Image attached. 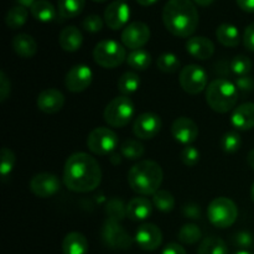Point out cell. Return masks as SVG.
<instances>
[{"label":"cell","mask_w":254,"mask_h":254,"mask_svg":"<svg viewBox=\"0 0 254 254\" xmlns=\"http://www.w3.org/2000/svg\"><path fill=\"white\" fill-rule=\"evenodd\" d=\"M126 46L114 40H102L94 46L93 59L103 68H116L127 61Z\"/></svg>","instance_id":"cell-6"},{"label":"cell","mask_w":254,"mask_h":254,"mask_svg":"<svg viewBox=\"0 0 254 254\" xmlns=\"http://www.w3.org/2000/svg\"><path fill=\"white\" fill-rule=\"evenodd\" d=\"M62 178L68 190L87 193L101 185L102 169L98 161L89 154L74 153L64 163Z\"/></svg>","instance_id":"cell-1"},{"label":"cell","mask_w":254,"mask_h":254,"mask_svg":"<svg viewBox=\"0 0 254 254\" xmlns=\"http://www.w3.org/2000/svg\"><path fill=\"white\" fill-rule=\"evenodd\" d=\"M127 64L136 71H145L151 64V55L144 49L133 50L127 56Z\"/></svg>","instance_id":"cell-28"},{"label":"cell","mask_w":254,"mask_h":254,"mask_svg":"<svg viewBox=\"0 0 254 254\" xmlns=\"http://www.w3.org/2000/svg\"><path fill=\"white\" fill-rule=\"evenodd\" d=\"M238 89L233 82L217 78L206 88V102L212 111L217 113H228L235 108L238 101Z\"/></svg>","instance_id":"cell-4"},{"label":"cell","mask_w":254,"mask_h":254,"mask_svg":"<svg viewBox=\"0 0 254 254\" xmlns=\"http://www.w3.org/2000/svg\"><path fill=\"white\" fill-rule=\"evenodd\" d=\"M103 19H102L99 15L92 14L88 15V16L84 17V20L82 21V26L86 31L92 32V34H96V32H99L102 29H103Z\"/></svg>","instance_id":"cell-41"},{"label":"cell","mask_w":254,"mask_h":254,"mask_svg":"<svg viewBox=\"0 0 254 254\" xmlns=\"http://www.w3.org/2000/svg\"><path fill=\"white\" fill-rule=\"evenodd\" d=\"M233 254H252V253L248 252V251H246V250H241V251H238V252H236Z\"/></svg>","instance_id":"cell-53"},{"label":"cell","mask_w":254,"mask_h":254,"mask_svg":"<svg viewBox=\"0 0 254 254\" xmlns=\"http://www.w3.org/2000/svg\"><path fill=\"white\" fill-rule=\"evenodd\" d=\"M156 64H158V68L164 73H174V72L179 71L181 66L180 60L171 52H165V54L160 55Z\"/></svg>","instance_id":"cell-35"},{"label":"cell","mask_w":254,"mask_h":254,"mask_svg":"<svg viewBox=\"0 0 254 254\" xmlns=\"http://www.w3.org/2000/svg\"><path fill=\"white\" fill-rule=\"evenodd\" d=\"M231 123L238 130H251L254 128V103H243L235 108Z\"/></svg>","instance_id":"cell-20"},{"label":"cell","mask_w":254,"mask_h":254,"mask_svg":"<svg viewBox=\"0 0 254 254\" xmlns=\"http://www.w3.org/2000/svg\"><path fill=\"white\" fill-rule=\"evenodd\" d=\"M88 241L83 233L69 232L62 241V253L64 254H87Z\"/></svg>","instance_id":"cell-23"},{"label":"cell","mask_w":254,"mask_h":254,"mask_svg":"<svg viewBox=\"0 0 254 254\" xmlns=\"http://www.w3.org/2000/svg\"><path fill=\"white\" fill-rule=\"evenodd\" d=\"M15 154L12 153L11 149L9 148H2L1 154H0V174H1L2 180L10 175L15 166Z\"/></svg>","instance_id":"cell-37"},{"label":"cell","mask_w":254,"mask_h":254,"mask_svg":"<svg viewBox=\"0 0 254 254\" xmlns=\"http://www.w3.org/2000/svg\"><path fill=\"white\" fill-rule=\"evenodd\" d=\"M134 104L128 96H119L112 99L104 109V121L113 128H123L134 117Z\"/></svg>","instance_id":"cell-7"},{"label":"cell","mask_w":254,"mask_h":254,"mask_svg":"<svg viewBox=\"0 0 254 254\" xmlns=\"http://www.w3.org/2000/svg\"><path fill=\"white\" fill-rule=\"evenodd\" d=\"M93 72L87 64H76L72 67L64 77V86L69 92L79 93L91 86Z\"/></svg>","instance_id":"cell-13"},{"label":"cell","mask_w":254,"mask_h":254,"mask_svg":"<svg viewBox=\"0 0 254 254\" xmlns=\"http://www.w3.org/2000/svg\"><path fill=\"white\" fill-rule=\"evenodd\" d=\"M233 242L236 246H240L242 248H250L253 245V237L250 232L246 231H241V232L236 233L233 237Z\"/></svg>","instance_id":"cell-42"},{"label":"cell","mask_w":254,"mask_h":254,"mask_svg":"<svg viewBox=\"0 0 254 254\" xmlns=\"http://www.w3.org/2000/svg\"><path fill=\"white\" fill-rule=\"evenodd\" d=\"M121 39L124 46L131 51L143 49L150 40V29L144 22L134 21L124 27Z\"/></svg>","instance_id":"cell-11"},{"label":"cell","mask_w":254,"mask_h":254,"mask_svg":"<svg viewBox=\"0 0 254 254\" xmlns=\"http://www.w3.org/2000/svg\"><path fill=\"white\" fill-rule=\"evenodd\" d=\"M186 51L196 60H205L211 59L215 54V45L210 39L203 36L190 37L186 41Z\"/></svg>","instance_id":"cell-19"},{"label":"cell","mask_w":254,"mask_h":254,"mask_svg":"<svg viewBox=\"0 0 254 254\" xmlns=\"http://www.w3.org/2000/svg\"><path fill=\"white\" fill-rule=\"evenodd\" d=\"M27 17H29V11L26 7L16 5L7 11L6 16H5V24L9 29L17 30L26 24Z\"/></svg>","instance_id":"cell-27"},{"label":"cell","mask_w":254,"mask_h":254,"mask_svg":"<svg viewBox=\"0 0 254 254\" xmlns=\"http://www.w3.org/2000/svg\"><path fill=\"white\" fill-rule=\"evenodd\" d=\"M118 146V135L106 127L94 128L87 138V148L96 155H108Z\"/></svg>","instance_id":"cell-8"},{"label":"cell","mask_w":254,"mask_h":254,"mask_svg":"<svg viewBox=\"0 0 254 254\" xmlns=\"http://www.w3.org/2000/svg\"><path fill=\"white\" fill-rule=\"evenodd\" d=\"M164 173L156 161L141 160L131 166L128 173L129 186L134 192L141 196L154 195L160 190Z\"/></svg>","instance_id":"cell-3"},{"label":"cell","mask_w":254,"mask_h":254,"mask_svg":"<svg viewBox=\"0 0 254 254\" xmlns=\"http://www.w3.org/2000/svg\"><path fill=\"white\" fill-rule=\"evenodd\" d=\"M121 153L128 160H139L140 158H143L145 149L139 140L128 139L121 144Z\"/></svg>","instance_id":"cell-32"},{"label":"cell","mask_w":254,"mask_h":254,"mask_svg":"<svg viewBox=\"0 0 254 254\" xmlns=\"http://www.w3.org/2000/svg\"><path fill=\"white\" fill-rule=\"evenodd\" d=\"M252 61L250 57L245 56V55H238L235 59L231 61V69L235 74L240 76H247L251 71H252Z\"/></svg>","instance_id":"cell-38"},{"label":"cell","mask_w":254,"mask_h":254,"mask_svg":"<svg viewBox=\"0 0 254 254\" xmlns=\"http://www.w3.org/2000/svg\"><path fill=\"white\" fill-rule=\"evenodd\" d=\"M83 35L76 26H67L60 32L59 44L66 52H76L81 49Z\"/></svg>","instance_id":"cell-22"},{"label":"cell","mask_w":254,"mask_h":254,"mask_svg":"<svg viewBox=\"0 0 254 254\" xmlns=\"http://www.w3.org/2000/svg\"><path fill=\"white\" fill-rule=\"evenodd\" d=\"M180 160L186 166H195L200 161V151L192 145H185L180 153Z\"/></svg>","instance_id":"cell-40"},{"label":"cell","mask_w":254,"mask_h":254,"mask_svg":"<svg viewBox=\"0 0 254 254\" xmlns=\"http://www.w3.org/2000/svg\"><path fill=\"white\" fill-rule=\"evenodd\" d=\"M86 0H59V14L64 19H73L78 16L84 9Z\"/></svg>","instance_id":"cell-29"},{"label":"cell","mask_w":254,"mask_h":254,"mask_svg":"<svg viewBox=\"0 0 254 254\" xmlns=\"http://www.w3.org/2000/svg\"><path fill=\"white\" fill-rule=\"evenodd\" d=\"M243 44L246 49L254 52V22L246 27L245 34H243Z\"/></svg>","instance_id":"cell-46"},{"label":"cell","mask_w":254,"mask_h":254,"mask_svg":"<svg viewBox=\"0 0 254 254\" xmlns=\"http://www.w3.org/2000/svg\"><path fill=\"white\" fill-rule=\"evenodd\" d=\"M153 212V202L146 197H134L127 205V217L131 221H144Z\"/></svg>","instance_id":"cell-21"},{"label":"cell","mask_w":254,"mask_h":254,"mask_svg":"<svg viewBox=\"0 0 254 254\" xmlns=\"http://www.w3.org/2000/svg\"><path fill=\"white\" fill-rule=\"evenodd\" d=\"M61 189V181L56 175L50 173H40L30 180V190L36 197L47 198L56 195Z\"/></svg>","instance_id":"cell-12"},{"label":"cell","mask_w":254,"mask_h":254,"mask_svg":"<svg viewBox=\"0 0 254 254\" xmlns=\"http://www.w3.org/2000/svg\"><path fill=\"white\" fill-rule=\"evenodd\" d=\"M15 1H16L17 5H20V6H24L26 7V9L30 7V9H31L32 5H34L37 0H15Z\"/></svg>","instance_id":"cell-49"},{"label":"cell","mask_w":254,"mask_h":254,"mask_svg":"<svg viewBox=\"0 0 254 254\" xmlns=\"http://www.w3.org/2000/svg\"><path fill=\"white\" fill-rule=\"evenodd\" d=\"M218 42L225 47H237L241 42V35L237 27L232 24H221L216 30Z\"/></svg>","instance_id":"cell-25"},{"label":"cell","mask_w":254,"mask_h":254,"mask_svg":"<svg viewBox=\"0 0 254 254\" xmlns=\"http://www.w3.org/2000/svg\"><path fill=\"white\" fill-rule=\"evenodd\" d=\"M183 213L185 217L190 220H200L201 218V208L196 203H186L183 207Z\"/></svg>","instance_id":"cell-44"},{"label":"cell","mask_w":254,"mask_h":254,"mask_svg":"<svg viewBox=\"0 0 254 254\" xmlns=\"http://www.w3.org/2000/svg\"><path fill=\"white\" fill-rule=\"evenodd\" d=\"M241 144H242L241 135L236 131H227L221 139V148L225 153L228 154L236 153L237 150H240Z\"/></svg>","instance_id":"cell-39"},{"label":"cell","mask_w":254,"mask_h":254,"mask_svg":"<svg viewBox=\"0 0 254 254\" xmlns=\"http://www.w3.org/2000/svg\"><path fill=\"white\" fill-rule=\"evenodd\" d=\"M37 108L46 114L59 113L64 106V96L56 88H46L37 97Z\"/></svg>","instance_id":"cell-18"},{"label":"cell","mask_w":254,"mask_h":254,"mask_svg":"<svg viewBox=\"0 0 254 254\" xmlns=\"http://www.w3.org/2000/svg\"><path fill=\"white\" fill-rule=\"evenodd\" d=\"M238 6L246 12H254V0H236Z\"/></svg>","instance_id":"cell-48"},{"label":"cell","mask_w":254,"mask_h":254,"mask_svg":"<svg viewBox=\"0 0 254 254\" xmlns=\"http://www.w3.org/2000/svg\"><path fill=\"white\" fill-rule=\"evenodd\" d=\"M93 1H96V2H103V1H107V0H93Z\"/></svg>","instance_id":"cell-55"},{"label":"cell","mask_w":254,"mask_h":254,"mask_svg":"<svg viewBox=\"0 0 254 254\" xmlns=\"http://www.w3.org/2000/svg\"><path fill=\"white\" fill-rule=\"evenodd\" d=\"M171 134L176 141L185 145H190L197 139L198 127L192 119L188 117H179L171 126Z\"/></svg>","instance_id":"cell-17"},{"label":"cell","mask_w":254,"mask_h":254,"mask_svg":"<svg viewBox=\"0 0 254 254\" xmlns=\"http://www.w3.org/2000/svg\"><path fill=\"white\" fill-rule=\"evenodd\" d=\"M161 129V119L158 114L146 113L140 114L136 117L133 124V133L136 138L148 140V139L155 138Z\"/></svg>","instance_id":"cell-14"},{"label":"cell","mask_w":254,"mask_h":254,"mask_svg":"<svg viewBox=\"0 0 254 254\" xmlns=\"http://www.w3.org/2000/svg\"><path fill=\"white\" fill-rule=\"evenodd\" d=\"M247 163H248V165H250L251 168H252L253 170H254V149H252V150H251L250 153H248Z\"/></svg>","instance_id":"cell-50"},{"label":"cell","mask_w":254,"mask_h":254,"mask_svg":"<svg viewBox=\"0 0 254 254\" xmlns=\"http://www.w3.org/2000/svg\"><path fill=\"white\" fill-rule=\"evenodd\" d=\"M106 213L108 216V220L121 222L124 220V217H127V205H124L123 201L119 198H112L107 203Z\"/></svg>","instance_id":"cell-36"},{"label":"cell","mask_w":254,"mask_h":254,"mask_svg":"<svg viewBox=\"0 0 254 254\" xmlns=\"http://www.w3.org/2000/svg\"><path fill=\"white\" fill-rule=\"evenodd\" d=\"M102 240L112 250L126 251L133 246L134 240L131 236L116 221L107 220L102 227Z\"/></svg>","instance_id":"cell-10"},{"label":"cell","mask_w":254,"mask_h":254,"mask_svg":"<svg viewBox=\"0 0 254 254\" xmlns=\"http://www.w3.org/2000/svg\"><path fill=\"white\" fill-rule=\"evenodd\" d=\"M156 1H159V0H136V2L141 6H150V5L155 4Z\"/></svg>","instance_id":"cell-51"},{"label":"cell","mask_w":254,"mask_h":254,"mask_svg":"<svg viewBox=\"0 0 254 254\" xmlns=\"http://www.w3.org/2000/svg\"><path fill=\"white\" fill-rule=\"evenodd\" d=\"M207 217L211 225L225 230L231 227L237 221V205L228 197H216L210 202L207 207Z\"/></svg>","instance_id":"cell-5"},{"label":"cell","mask_w":254,"mask_h":254,"mask_svg":"<svg viewBox=\"0 0 254 254\" xmlns=\"http://www.w3.org/2000/svg\"><path fill=\"white\" fill-rule=\"evenodd\" d=\"M161 254H188V253H186L185 248H184L183 246L179 245V243L171 242L164 247V250L161 251Z\"/></svg>","instance_id":"cell-47"},{"label":"cell","mask_w":254,"mask_h":254,"mask_svg":"<svg viewBox=\"0 0 254 254\" xmlns=\"http://www.w3.org/2000/svg\"><path fill=\"white\" fill-rule=\"evenodd\" d=\"M10 79L5 74V72H0V101L4 103L10 94Z\"/></svg>","instance_id":"cell-45"},{"label":"cell","mask_w":254,"mask_h":254,"mask_svg":"<svg viewBox=\"0 0 254 254\" xmlns=\"http://www.w3.org/2000/svg\"><path fill=\"white\" fill-rule=\"evenodd\" d=\"M153 205L161 212H170L175 207V197L168 190H159L153 195Z\"/></svg>","instance_id":"cell-33"},{"label":"cell","mask_w":254,"mask_h":254,"mask_svg":"<svg viewBox=\"0 0 254 254\" xmlns=\"http://www.w3.org/2000/svg\"><path fill=\"white\" fill-rule=\"evenodd\" d=\"M134 241L143 251L153 252L158 250L163 243V233L160 228L154 223H143L136 230Z\"/></svg>","instance_id":"cell-15"},{"label":"cell","mask_w":254,"mask_h":254,"mask_svg":"<svg viewBox=\"0 0 254 254\" xmlns=\"http://www.w3.org/2000/svg\"><path fill=\"white\" fill-rule=\"evenodd\" d=\"M197 254H228V247L221 238L207 237L198 246Z\"/></svg>","instance_id":"cell-30"},{"label":"cell","mask_w":254,"mask_h":254,"mask_svg":"<svg viewBox=\"0 0 254 254\" xmlns=\"http://www.w3.org/2000/svg\"><path fill=\"white\" fill-rule=\"evenodd\" d=\"M11 46L17 56L22 59H31L37 52V42L27 34H19L12 39Z\"/></svg>","instance_id":"cell-24"},{"label":"cell","mask_w":254,"mask_h":254,"mask_svg":"<svg viewBox=\"0 0 254 254\" xmlns=\"http://www.w3.org/2000/svg\"><path fill=\"white\" fill-rule=\"evenodd\" d=\"M130 17V7L127 2L116 1L111 2L104 10V22L112 30H119L127 25Z\"/></svg>","instance_id":"cell-16"},{"label":"cell","mask_w":254,"mask_h":254,"mask_svg":"<svg viewBox=\"0 0 254 254\" xmlns=\"http://www.w3.org/2000/svg\"><path fill=\"white\" fill-rule=\"evenodd\" d=\"M201 230L195 223H186L179 231V241L185 245H195L201 240Z\"/></svg>","instance_id":"cell-34"},{"label":"cell","mask_w":254,"mask_h":254,"mask_svg":"<svg viewBox=\"0 0 254 254\" xmlns=\"http://www.w3.org/2000/svg\"><path fill=\"white\" fill-rule=\"evenodd\" d=\"M119 1H123V2H127V0H119Z\"/></svg>","instance_id":"cell-56"},{"label":"cell","mask_w":254,"mask_h":254,"mask_svg":"<svg viewBox=\"0 0 254 254\" xmlns=\"http://www.w3.org/2000/svg\"><path fill=\"white\" fill-rule=\"evenodd\" d=\"M235 84L236 87H237L238 91L247 93V92L253 91L254 79L251 76H248V74L247 76H240L237 79H236Z\"/></svg>","instance_id":"cell-43"},{"label":"cell","mask_w":254,"mask_h":254,"mask_svg":"<svg viewBox=\"0 0 254 254\" xmlns=\"http://www.w3.org/2000/svg\"><path fill=\"white\" fill-rule=\"evenodd\" d=\"M179 82L186 93L195 96L207 88V72L198 64H188L181 68Z\"/></svg>","instance_id":"cell-9"},{"label":"cell","mask_w":254,"mask_h":254,"mask_svg":"<svg viewBox=\"0 0 254 254\" xmlns=\"http://www.w3.org/2000/svg\"><path fill=\"white\" fill-rule=\"evenodd\" d=\"M213 1H215V0H193V2L200 5V6H210Z\"/></svg>","instance_id":"cell-52"},{"label":"cell","mask_w":254,"mask_h":254,"mask_svg":"<svg viewBox=\"0 0 254 254\" xmlns=\"http://www.w3.org/2000/svg\"><path fill=\"white\" fill-rule=\"evenodd\" d=\"M198 11L191 0H169L163 9V22L174 36L190 37L198 26Z\"/></svg>","instance_id":"cell-2"},{"label":"cell","mask_w":254,"mask_h":254,"mask_svg":"<svg viewBox=\"0 0 254 254\" xmlns=\"http://www.w3.org/2000/svg\"><path fill=\"white\" fill-rule=\"evenodd\" d=\"M251 198H252V201L254 202V184L252 185V189H251Z\"/></svg>","instance_id":"cell-54"},{"label":"cell","mask_w":254,"mask_h":254,"mask_svg":"<svg viewBox=\"0 0 254 254\" xmlns=\"http://www.w3.org/2000/svg\"><path fill=\"white\" fill-rule=\"evenodd\" d=\"M139 86H140V77L135 72H126L118 79V89L123 96H129L136 92Z\"/></svg>","instance_id":"cell-31"},{"label":"cell","mask_w":254,"mask_h":254,"mask_svg":"<svg viewBox=\"0 0 254 254\" xmlns=\"http://www.w3.org/2000/svg\"><path fill=\"white\" fill-rule=\"evenodd\" d=\"M30 10L32 16L41 22H50L56 17V9L49 0H37Z\"/></svg>","instance_id":"cell-26"}]
</instances>
